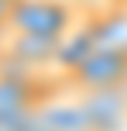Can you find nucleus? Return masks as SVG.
I'll use <instances>...</instances> for the list:
<instances>
[{
    "label": "nucleus",
    "instance_id": "nucleus-1",
    "mask_svg": "<svg viewBox=\"0 0 127 131\" xmlns=\"http://www.w3.org/2000/svg\"><path fill=\"white\" fill-rule=\"evenodd\" d=\"M76 7L65 0H17L10 7V35L62 41L72 31Z\"/></svg>",
    "mask_w": 127,
    "mask_h": 131
},
{
    "label": "nucleus",
    "instance_id": "nucleus-2",
    "mask_svg": "<svg viewBox=\"0 0 127 131\" xmlns=\"http://www.w3.org/2000/svg\"><path fill=\"white\" fill-rule=\"evenodd\" d=\"M69 83H76L79 93L120 90L127 83V41H103L82 66L69 72Z\"/></svg>",
    "mask_w": 127,
    "mask_h": 131
},
{
    "label": "nucleus",
    "instance_id": "nucleus-3",
    "mask_svg": "<svg viewBox=\"0 0 127 131\" xmlns=\"http://www.w3.org/2000/svg\"><path fill=\"white\" fill-rule=\"evenodd\" d=\"M82 107L89 114L93 131H120L127 124V90H100L82 93Z\"/></svg>",
    "mask_w": 127,
    "mask_h": 131
},
{
    "label": "nucleus",
    "instance_id": "nucleus-4",
    "mask_svg": "<svg viewBox=\"0 0 127 131\" xmlns=\"http://www.w3.org/2000/svg\"><path fill=\"white\" fill-rule=\"evenodd\" d=\"M41 121L48 124V131H93L82 100L79 104H48V107H41Z\"/></svg>",
    "mask_w": 127,
    "mask_h": 131
},
{
    "label": "nucleus",
    "instance_id": "nucleus-5",
    "mask_svg": "<svg viewBox=\"0 0 127 131\" xmlns=\"http://www.w3.org/2000/svg\"><path fill=\"white\" fill-rule=\"evenodd\" d=\"M10 7H14V4L0 0V38H7V35H10Z\"/></svg>",
    "mask_w": 127,
    "mask_h": 131
},
{
    "label": "nucleus",
    "instance_id": "nucleus-6",
    "mask_svg": "<svg viewBox=\"0 0 127 131\" xmlns=\"http://www.w3.org/2000/svg\"><path fill=\"white\" fill-rule=\"evenodd\" d=\"M65 4H72L76 10H79V7L82 10H100V7H107L110 0H65Z\"/></svg>",
    "mask_w": 127,
    "mask_h": 131
},
{
    "label": "nucleus",
    "instance_id": "nucleus-7",
    "mask_svg": "<svg viewBox=\"0 0 127 131\" xmlns=\"http://www.w3.org/2000/svg\"><path fill=\"white\" fill-rule=\"evenodd\" d=\"M24 131H48V124L41 121V111H38V117H34V121H31V124H27Z\"/></svg>",
    "mask_w": 127,
    "mask_h": 131
},
{
    "label": "nucleus",
    "instance_id": "nucleus-8",
    "mask_svg": "<svg viewBox=\"0 0 127 131\" xmlns=\"http://www.w3.org/2000/svg\"><path fill=\"white\" fill-rule=\"evenodd\" d=\"M7 4H17V0H7Z\"/></svg>",
    "mask_w": 127,
    "mask_h": 131
}]
</instances>
